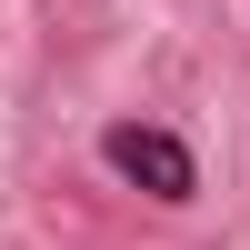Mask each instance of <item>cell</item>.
Segmentation results:
<instances>
[{
  "label": "cell",
  "mask_w": 250,
  "mask_h": 250,
  "mask_svg": "<svg viewBox=\"0 0 250 250\" xmlns=\"http://www.w3.org/2000/svg\"><path fill=\"white\" fill-rule=\"evenodd\" d=\"M100 160H110L130 190H150L160 210H180V200H200V160L180 130H160V120H110L100 130Z\"/></svg>",
  "instance_id": "6da1fadb"
}]
</instances>
